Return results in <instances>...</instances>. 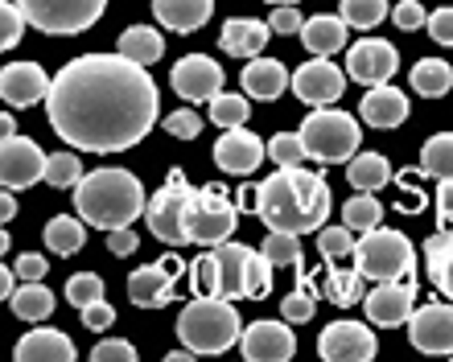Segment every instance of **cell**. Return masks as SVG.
<instances>
[{
	"mask_svg": "<svg viewBox=\"0 0 453 362\" xmlns=\"http://www.w3.org/2000/svg\"><path fill=\"white\" fill-rule=\"evenodd\" d=\"M400 210H408V215H420L425 206H429V193H420L417 185H412V173H400Z\"/></svg>",
	"mask_w": 453,
	"mask_h": 362,
	"instance_id": "db71d44e",
	"label": "cell"
},
{
	"mask_svg": "<svg viewBox=\"0 0 453 362\" xmlns=\"http://www.w3.org/2000/svg\"><path fill=\"white\" fill-rule=\"evenodd\" d=\"M420 177L453 181V132H437L420 148Z\"/></svg>",
	"mask_w": 453,
	"mask_h": 362,
	"instance_id": "e575fe53",
	"label": "cell"
},
{
	"mask_svg": "<svg viewBox=\"0 0 453 362\" xmlns=\"http://www.w3.org/2000/svg\"><path fill=\"white\" fill-rule=\"evenodd\" d=\"M297 132L310 161H318V165H346L358 153V140H363L355 116L334 108H313V116H305Z\"/></svg>",
	"mask_w": 453,
	"mask_h": 362,
	"instance_id": "8992f818",
	"label": "cell"
},
{
	"mask_svg": "<svg viewBox=\"0 0 453 362\" xmlns=\"http://www.w3.org/2000/svg\"><path fill=\"white\" fill-rule=\"evenodd\" d=\"M346 181L355 190H367V193H380L388 181H392V165L383 153H355L346 161Z\"/></svg>",
	"mask_w": 453,
	"mask_h": 362,
	"instance_id": "f1b7e54d",
	"label": "cell"
},
{
	"mask_svg": "<svg viewBox=\"0 0 453 362\" xmlns=\"http://www.w3.org/2000/svg\"><path fill=\"white\" fill-rule=\"evenodd\" d=\"M313 309H318V297H313L310 284H297V289L280 301V313H285V321H293V326H305L313 317Z\"/></svg>",
	"mask_w": 453,
	"mask_h": 362,
	"instance_id": "ee69618b",
	"label": "cell"
},
{
	"mask_svg": "<svg viewBox=\"0 0 453 362\" xmlns=\"http://www.w3.org/2000/svg\"><path fill=\"white\" fill-rule=\"evenodd\" d=\"M395 71H400V54L383 37H363V41H355V46L346 49V74L363 87L392 83Z\"/></svg>",
	"mask_w": 453,
	"mask_h": 362,
	"instance_id": "4fadbf2b",
	"label": "cell"
},
{
	"mask_svg": "<svg viewBox=\"0 0 453 362\" xmlns=\"http://www.w3.org/2000/svg\"><path fill=\"white\" fill-rule=\"evenodd\" d=\"M215 12V0H153V17L169 34H194Z\"/></svg>",
	"mask_w": 453,
	"mask_h": 362,
	"instance_id": "d4e9b609",
	"label": "cell"
},
{
	"mask_svg": "<svg viewBox=\"0 0 453 362\" xmlns=\"http://www.w3.org/2000/svg\"><path fill=\"white\" fill-rule=\"evenodd\" d=\"M165 132H169V136H178V140H194V136L203 132V116H198L194 108L169 111V116H165Z\"/></svg>",
	"mask_w": 453,
	"mask_h": 362,
	"instance_id": "7dc6e473",
	"label": "cell"
},
{
	"mask_svg": "<svg viewBox=\"0 0 453 362\" xmlns=\"http://www.w3.org/2000/svg\"><path fill=\"white\" fill-rule=\"evenodd\" d=\"M119 54L132 62H141V66H153V62L165 54V37L157 34L153 25H128V29L119 34Z\"/></svg>",
	"mask_w": 453,
	"mask_h": 362,
	"instance_id": "f546056e",
	"label": "cell"
},
{
	"mask_svg": "<svg viewBox=\"0 0 453 362\" xmlns=\"http://www.w3.org/2000/svg\"><path fill=\"white\" fill-rule=\"evenodd\" d=\"M392 21H395V29L417 34V29H425V25H429V12H425V4H420V0H400V4L392 9Z\"/></svg>",
	"mask_w": 453,
	"mask_h": 362,
	"instance_id": "c3c4849f",
	"label": "cell"
},
{
	"mask_svg": "<svg viewBox=\"0 0 453 362\" xmlns=\"http://www.w3.org/2000/svg\"><path fill=\"white\" fill-rule=\"evenodd\" d=\"M346 79H350V74L338 71L330 58H318V54H313L305 66L293 71V95H297L301 103H310V108H334L346 91Z\"/></svg>",
	"mask_w": 453,
	"mask_h": 362,
	"instance_id": "30bf717a",
	"label": "cell"
},
{
	"mask_svg": "<svg viewBox=\"0 0 453 362\" xmlns=\"http://www.w3.org/2000/svg\"><path fill=\"white\" fill-rule=\"evenodd\" d=\"M17 4L25 9L29 25L50 37L87 34L108 9V0H17Z\"/></svg>",
	"mask_w": 453,
	"mask_h": 362,
	"instance_id": "ba28073f",
	"label": "cell"
},
{
	"mask_svg": "<svg viewBox=\"0 0 453 362\" xmlns=\"http://www.w3.org/2000/svg\"><path fill=\"white\" fill-rule=\"evenodd\" d=\"M46 153L29 140V136L12 132L4 136V145H0V181H4V190H29L37 181L46 177Z\"/></svg>",
	"mask_w": 453,
	"mask_h": 362,
	"instance_id": "7c38bea8",
	"label": "cell"
},
{
	"mask_svg": "<svg viewBox=\"0 0 453 362\" xmlns=\"http://www.w3.org/2000/svg\"><path fill=\"white\" fill-rule=\"evenodd\" d=\"M371 326H404L417 313V284L412 280H380L375 289L363 297Z\"/></svg>",
	"mask_w": 453,
	"mask_h": 362,
	"instance_id": "e0dca14e",
	"label": "cell"
},
{
	"mask_svg": "<svg viewBox=\"0 0 453 362\" xmlns=\"http://www.w3.org/2000/svg\"><path fill=\"white\" fill-rule=\"evenodd\" d=\"M50 87H54V79L37 62H9L0 74V95L9 108H34V103L50 99Z\"/></svg>",
	"mask_w": 453,
	"mask_h": 362,
	"instance_id": "ffe728a7",
	"label": "cell"
},
{
	"mask_svg": "<svg viewBox=\"0 0 453 362\" xmlns=\"http://www.w3.org/2000/svg\"><path fill=\"white\" fill-rule=\"evenodd\" d=\"M178 338L194 354H223L243 338L239 309L226 297H194L178 313Z\"/></svg>",
	"mask_w": 453,
	"mask_h": 362,
	"instance_id": "277c9868",
	"label": "cell"
},
{
	"mask_svg": "<svg viewBox=\"0 0 453 362\" xmlns=\"http://www.w3.org/2000/svg\"><path fill=\"white\" fill-rule=\"evenodd\" d=\"M190 198H194V185L186 181V173L181 170L169 173L165 185L149 198L144 218H149V230H153L165 247H181V243H190V235H186V206H190Z\"/></svg>",
	"mask_w": 453,
	"mask_h": 362,
	"instance_id": "9c48e42d",
	"label": "cell"
},
{
	"mask_svg": "<svg viewBox=\"0 0 453 362\" xmlns=\"http://www.w3.org/2000/svg\"><path fill=\"white\" fill-rule=\"evenodd\" d=\"M79 313H83V326H87V329H96V334H104V329L116 326V309L108 305V297L91 301L87 309H79Z\"/></svg>",
	"mask_w": 453,
	"mask_h": 362,
	"instance_id": "f907efd6",
	"label": "cell"
},
{
	"mask_svg": "<svg viewBox=\"0 0 453 362\" xmlns=\"http://www.w3.org/2000/svg\"><path fill=\"white\" fill-rule=\"evenodd\" d=\"M25 25H29V17H25L21 4H17V0H4V4H0V49L17 46L25 37Z\"/></svg>",
	"mask_w": 453,
	"mask_h": 362,
	"instance_id": "7bdbcfd3",
	"label": "cell"
},
{
	"mask_svg": "<svg viewBox=\"0 0 453 362\" xmlns=\"http://www.w3.org/2000/svg\"><path fill=\"white\" fill-rule=\"evenodd\" d=\"M437 218L445 227L453 222V181H437Z\"/></svg>",
	"mask_w": 453,
	"mask_h": 362,
	"instance_id": "6f0895ef",
	"label": "cell"
},
{
	"mask_svg": "<svg viewBox=\"0 0 453 362\" xmlns=\"http://www.w3.org/2000/svg\"><path fill=\"white\" fill-rule=\"evenodd\" d=\"M346 29L350 25L342 21V12H318V17H310L305 21V29H301V41H305V49L310 54H318V58H330V54H338V49L346 46Z\"/></svg>",
	"mask_w": 453,
	"mask_h": 362,
	"instance_id": "83f0119b",
	"label": "cell"
},
{
	"mask_svg": "<svg viewBox=\"0 0 453 362\" xmlns=\"http://www.w3.org/2000/svg\"><path fill=\"white\" fill-rule=\"evenodd\" d=\"M0 132H4V136H12V132H17V124H12V116H9V111H4V120H0Z\"/></svg>",
	"mask_w": 453,
	"mask_h": 362,
	"instance_id": "6125c7cd",
	"label": "cell"
},
{
	"mask_svg": "<svg viewBox=\"0 0 453 362\" xmlns=\"http://www.w3.org/2000/svg\"><path fill=\"white\" fill-rule=\"evenodd\" d=\"M408 342L420 354H453V301H429L408 317Z\"/></svg>",
	"mask_w": 453,
	"mask_h": 362,
	"instance_id": "9a60e30c",
	"label": "cell"
},
{
	"mask_svg": "<svg viewBox=\"0 0 453 362\" xmlns=\"http://www.w3.org/2000/svg\"><path fill=\"white\" fill-rule=\"evenodd\" d=\"M350 260H355V268L371 280V284L417 276V252H412V243L404 239V230H388V227L363 230Z\"/></svg>",
	"mask_w": 453,
	"mask_h": 362,
	"instance_id": "5b68a950",
	"label": "cell"
},
{
	"mask_svg": "<svg viewBox=\"0 0 453 362\" xmlns=\"http://www.w3.org/2000/svg\"><path fill=\"white\" fill-rule=\"evenodd\" d=\"M358 120L371 124V128H400L408 120V99L400 87L380 83L367 87V95L358 99Z\"/></svg>",
	"mask_w": 453,
	"mask_h": 362,
	"instance_id": "44dd1931",
	"label": "cell"
},
{
	"mask_svg": "<svg viewBox=\"0 0 453 362\" xmlns=\"http://www.w3.org/2000/svg\"><path fill=\"white\" fill-rule=\"evenodd\" d=\"M239 83H243V95L248 99L273 103V99H280L288 87H293V74L285 71V62H276V58H248Z\"/></svg>",
	"mask_w": 453,
	"mask_h": 362,
	"instance_id": "603a6c76",
	"label": "cell"
},
{
	"mask_svg": "<svg viewBox=\"0 0 453 362\" xmlns=\"http://www.w3.org/2000/svg\"><path fill=\"white\" fill-rule=\"evenodd\" d=\"M17 268L9 272V264H4V272H0V292H4V301H12V292H17Z\"/></svg>",
	"mask_w": 453,
	"mask_h": 362,
	"instance_id": "680465c9",
	"label": "cell"
},
{
	"mask_svg": "<svg viewBox=\"0 0 453 362\" xmlns=\"http://www.w3.org/2000/svg\"><path fill=\"white\" fill-rule=\"evenodd\" d=\"M318 354L326 362H371L380 354V342L363 321H330L318 338Z\"/></svg>",
	"mask_w": 453,
	"mask_h": 362,
	"instance_id": "2e32d148",
	"label": "cell"
},
{
	"mask_svg": "<svg viewBox=\"0 0 453 362\" xmlns=\"http://www.w3.org/2000/svg\"><path fill=\"white\" fill-rule=\"evenodd\" d=\"M157 83L149 66L124 54H83L54 74L50 128L79 153H124L157 124Z\"/></svg>",
	"mask_w": 453,
	"mask_h": 362,
	"instance_id": "6da1fadb",
	"label": "cell"
},
{
	"mask_svg": "<svg viewBox=\"0 0 453 362\" xmlns=\"http://www.w3.org/2000/svg\"><path fill=\"white\" fill-rule=\"evenodd\" d=\"M239 222V206L235 198L226 193V185H203L194 190L190 206H186V235L198 247H219V243L231 239V230Z\"/></svg>",
	"mask_w": 453,
	"mask_h": 362,
	"instance_id": "52a82bcc",
	"label": "cell"
},
{
	"mask_svg": "<svg viewBox=\"0 0 453 362\" xmlns=\"http://www.w3.org/2000/svg\"><path fill=\"white\" fill-rule=\"evenodd\" d=\"M91 358H96V362H132V358H136V346H132V342H124V338H104V342H96Z\"/></svg>",
	"mask_w": 453,
	"mask_h": 362,
	"instance_id": "816d5d0a",
	"label": "cell"
},
{
	"mask_svg": "<svg viewBox=\"0 0 453 362\" xmlns=\"http://www.w3.org/2000/svg\"><path fill=\"white\" fill-rule=\"evenodd\" d=\"M425 29H429V37L437 41V46H453V4H445V9H433Z\"/></svg>",
	"mask_w": 453,
	"mask_h": 362,
	"instance_id": "f5cc1de1",
	"label": "cell"
},
{
	"mask_svg": "<svg viewBox=\"0 0 453 362\" xmlns=\"http://www.w3.org/2000/svg\"><path fill=\"white\" fill-rule=\"evenodd\" d=\"M223 66L215 58H206V54H186L178 58V66L169 71V83L178 91L181 99H190V103H211L215 95H223Z\"/></svg>",
	"mask_w": 453,
	"mask_h": 362,
	"instance_id": "5bb4252c",
	"label": "cell"
},
{
	"mask_svg": "<svg viewBox=\"0 0 453 362\" xmlns=\"http://www.w3.org/2000/svg\"><path fill=\"white\" fill-rule=\"evenodd\" d=\"M104 297V280L96 276V272H79V276L66 280V301L74 305V309H87L91 301H99Z\"/></svg>",
	"mask_w": 453,
	"mask_h": 362,
	"instance_id": "f6af8a7d",
	"label": "cell"
},
{
	"mask_svg": "<svg viewBox=\"0 0 453 362\" xmlns=\"http://www.w3.org/2000/svg\"><path fill=\"white\" fill-rule=\"evenodd\" d=\"M206 116H211V124H219V128H243L251 116V103L239 95V91H223V95L211 99Z\"/></svg>",
	"mask_w": 453,
	"mask_h": 362,
	"instance_id": "8d00e7d4",
	"label": "cell"
},
{
	"mask_svg": "<svg viewBox=\"0 0 453 362\" xmlns=\"http://www.w3.org/2000/svg\"><path fill=\"white\" fill-rule=\"evenodd\" d=\"M355 243H358V230H350L342 222V227H322L318 230V252H322L326 264H338V260H346V255H355Z\"/></svg>",
	"mask_w": 453,
	"mask_h": 362,
	"instance_id": "f35d334b",
	"label": "cell"
},
{
	"mask_svg": "<svg viewBox=\"0 0 453 362\" xmlns=\"http://www.w3.org/2000/svg\"><path fill=\"white\" fill-rule=\"evenodd\" d=\"M408 83H412V91L425 99H441L453 91V66L441 58H420L417 66H412V74H408Z\"/></svg>",
	"mask_w": 453,
	"mask_h": 362,
	"instance_id": "4dcf8cb0",
	"label": "cell"
},
{
	"mask_svg": "<svg viewBox=\"0 0 453 362\" xmlns=\"http://www.w3.org/2000/svg\"><path fill=\"white\" fill-rule=\"evenodd\" d=\"M136 243H141V235H136V230H128V227L108 230V252L111 255H132V252H136Z\"/></svg>",
	"mask_w": 453,
	"mask_h": 362,
	"instance_id": "9f6ffc18",
	"label": "cell"
},
{
	"mask_svg": "<svg viewBox=\"0 0 453 362\" xmlns=\"http://www.w3.org/2000/svg\"><path fill=\"white\" fill-rule=\"evenodd\" d=\"M388 17V0H342V21L350 29H375Z\"/></svg>",
	"mask_w": 453,
	"mask_h": 362,
	"instance_id": "60d3db41",
	"label": "cell"
},
{
	"mask_svg": "<svg viewBox=\"0 0 453 362\" xmlns=\"http://www.w3.org/2000/svg\"><path fill=\"white\" fill-rule=\"evenodd\" d=\"M190 284L194 297H219V255L206 252L190 264Z\"/></svg>",
	"mask_w": 453,
	"mask_h": 362,
	"instance_id": "b9f144b4",
	"label": "cell"
},
{
	"mask_svg": "<svg viewBox=\"0 0 453 362\" xmlns=\"http://www.w3.org/2000/svg\"><path fill=\"white\" fill-rule=\"evenodd\" d=\"M268 37H276L268 21L231 17V21L223 25V34H219V46H223V54H231V58H260V49L268 46Z\"/></svg>",
	"mask_w": 453,
	"mask_h": 362,
	"instance_id": "cb8c5ba5",
	"label": "cell"
},
{
	"mask_svg": "<svg viewBox=\"0 0 453 362\" xmlns=\"http://www.w3.org/2000/svg\"><path fill=\"white\" fill-rule=\"evenodd\" d=\"M9 305L21 321H46L54 313V292L46 289V280H25V289L12 292Z\"/></svg>",
	"mask_w": 453,
	"mask_h": 362,
	"instance_id": "836d02e7",
	"label": "cell"
},
{
	"mask_svg": "<svg viewBox=\"0 0 453 362\" xmlns=\"http://www.w3.org/2000/svg\"><path fill=\"white\" fill-rule=\"evenodd\" d=\"M256 215L268 230H322L330 218V185L305 165H280L256 185Z\"/></svg>",
	"mask_w": 453,
	"mask_h": 362,
	"instance_id": "7a4b0ae2",
	"label": "cell"
},
{
	"mask_svg": "<svg viewBox=\"0 0 453 362\" xmlns=\"http://www.w3.org/2000/svg\"><path fill=\"white\" fill-rule=\"evenodd\" d=\"M264 153H268V145L256 132H243V128H226L215 140V165L223 173H231V177L256 173L264 165Z\"/></svg>",
	"mask_w": 453,
	"mask_h": 362,
	"instance_id": "d6986e66",
	"label": "cell"
},
{
	"mask_svg": "<svg viewBox=\"0 0 453 362\" xmlns=\"http://www.w3.org/2000/svg\"><path fill=\"white\" fill-rule=\"evenodd\" d=\"M293 321H251L243 326L239 351L248 362H288L297 354V338H293Z\"/></svg>",
	"mask_w": 453,
	"mask_h": 362,
	"instance_id": "ac0fdd59",
	"label": "cell"
},
{
	"mask_svg": "<svg viewBox=\"0 0 453 362\" xmlns=\"http://www.w3.org/2000/svg\"><path fill=\"white\" fill-rule=\"evenodd\" d=\"M87 243V222L83 215H58L46 222V247L54 255H74Z\"/></svg>",
	"mask_w": 453,
	"mask_h": 362,
	"instance_id": "d6a6232c",
	"label": "cell"
},
{
	"mask_svg": "<svg viewBox=\"0 0 453 362\" xmlns=\"http://www.w3.org/2000/svg\"><path fill=\"white\" fill-rule=\"evenodd\" d=\"M268 157H273V165H301L310 153L301 145V132H280L268 140Z\"/></svg>",
	"mask_w": 453,
	"mask_h": 362,
	"instance_id": "bcb514c9",
	"label": "cell"
},
{
	"mask_svg": "<svg viewBox=\"0 0 453 362\" xmlns=\"http://www.w3.org/2000/svg\"><path fill=\"white\" fill-rule=\"evenodd\" d=\"M17 276L21 280H46V272H50V260L46 255H37V252H25V255H17Z\"/></svg>",
	"mask_w": 453,
	"mask_h": 362,
	"instance_id": "11a10c76",
	"label": "cell"
},
{
	"mask_svg": "<svg viewBox=\"0 0 453 362\" xmlns=\"http://www.w3.org/2000/svg\"><path fill=\"white\" fill-rule=\"evenodd\" d=\"M181 260L178 255H165V260H157V264H144L136 268L128 276V301L136 309H165L173 301V284L181 276Z\"/></svg>",
	"mask_w": 453,
	"mask_h": 362,
	"instance_id": "8fae6325",
	"label": "cell"
},
{
	"mask_svg": "<svg viewBox=\"0 0 453 362\" xmlns=\"http://www.w3.org/2000/svg\"><path fill=\"white\" fill-rule=\"evenodd\" d=\"M0 218H4V227H9V218H17V198H12V190L0 193Z\"/></svg>",
	"mask_w": 453,
	"mask_h": 362,
	"instance_id": "91938a15",
	"label": "cell"
},
{
	"mask_svg": "<svg viewBox=\"0 0 453 362\" xmlns=\"http://www.w3.org/2000/svg\"><path fill=\"white\" fill-rule=\"evenodd\" d=\"M74 210L83 215L87 227L108 235L116 227H132L149 210V193L128 170H91L74 185Z\"/></svg>",
	"mask_w": 453,
	"mask_h": 362,
	"instance_id": "3957f363",
	"label": "cell"
},
{
	"mask_svg": "<svg viewBox=\"0 0 453 362\" xmlns=\"http://www.w3.org/2000/svg\"><path fill=\"white\" fill-rule=\"evenodd\" d=\"M12 354L21 362H74L79 351H74V342L62 329H29Z\"/></svg>",
	"mask_w": 453,
	"mask_h": 362,
	"instance_id": "484cf974",
	"label": "cell"
},
{
	"mask_svg": "<svg viewBox=\"0 0 453 362\" xmlns=\"http://www.w3.org/2000/svg\"><path fill=\"white\" fill-rule=\"evenodd\" d=\"M425 276L433 280V289L441 297L453 301V222L425 239Z\"/></svg>",
	"mask_w": 453,
	"mask_h": 362,
	"instance_id": "4316f807",
	"label": "cell"
},
{
	"mask_svg": "<svg viewBox=\"0 0 453 362\" xmlns=\"http://www.w3.org/2000/svg\"><path fill=\"white\" fill-rule=\"evenodd\" d=\"M380 218H383V206H380V198L367 190H358V198H346L342 202V222L350 230H358V235L371 227H380Z\"/></svg>",
	"mask_w": 453,
	"mask_h": 362,
	"instance_id": "d590c367",
	"label": "cell"
},
{
	"mask_svg": "<svg viewBox=\"0 0 453 362\" xmlns=\"http://www.w3.org/2000/svg\"><path fill=\"white\" fill-rule=\"evenodd\" d=\"M235 206H239V210H251V215H256V185L239 190V193H235Z\"/></svg>",
	"mask_w": 453,
	"mask_h": 362,
	"instance_id": "94428289",
	"label": "cell"
},
{
	"mask_svg": "<svg viewBox=\"0 0 453 362\" xmlns=\"http://www.w3.org/2000/svg\"><path fill=\"white\" fill-rule=\"evenodd\" d=\"M268 25H273L276 37H301V29H305V21H301V12L293 9V4H276Z\"/></svg>",
	"mask_w": 453,
	"mask_h": 362,
	"instance_id": "681fc988",
	"label": "cell"
},
{
	"mask_svg": "<svg viewBox=\"0 0 453 362\" xmlns=\"http://www.w3.org/2000/svg\"><path fill=\"white\" fill-rule=\"evenodd\" d=\"M260 252L273 260L276 268H301V239L297 230H268L260 243Z\"/></svg>",
	"mask_w": 453,
	"mask_h": 362,
	"instance_id": "74e56055",
	"label": "cell"
},
{
	"mask_svg": "<svg viewBox=\"0 0 453 362\" xmlns=\"http://www.w3.org/2000/svg\"><path fill=\"white\" fill-rule=\"evenodd\" d=\"M264 4H297V0H264Z\"/></svg>",
	"mask_w": 453,
	"mask_h": 362,
	"instance_id": "be15d7a7",
	"label": "cell"
},
{
	"mask_svg": "<svg viewBox=\"0 0 453 362\" xmlns=\"http://www.w3.org/2000/svg\"><path fill=\"white\" fill-rule=\"evenodd\" d=\"M83 161H79V153H50L46 161V181L54 185V190H74L79 181H83Z\"/></svg>",
	"mask_w": 453,
	"mask_h": 362,
	"instance_id": "ab89813d",
	"label": "cell"
},
{
	"mask_svg": "<svg viewBox=\"0 0 453 362\" xmlns=\"http://www.w3.org/2000/svg\"><path fill=\"white\" fill-rule=\"evenodd\" d=\"M367 276L358 272V268H338L330 264V272H326V301L338 305V309H350V305H358L363 297H367Z\"/></svg>",
	"mask_w": 453,
	"mask_h": 362,
	"instance_id": "1f68e13d",
	"label": "cell"
},
{
	"mask_svg": "<svg viewBox=\"0 0 453 362\" xmlns=\"http://www.w3.org/2000/svg\"><path fill=\"white\" fill-rule=\"evenodd\" d=\"M251 252L248 243H219V297L226 301H248V268H251Z\"/></svg>",
	"mask_w": 453,
	"mask_h": 362,
	"instance_id": "7402d4cb",
	"label": "cell"
}]
</instances>
